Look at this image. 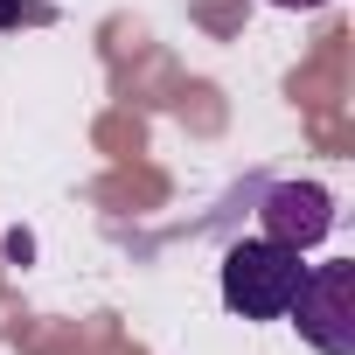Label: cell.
<instances>
[{
    "label": "cell",
    "mask_w": 355,
    "mask_h": 355,
    "mask_svg": "<svg viewBox=\"0 0 355 355\" xmlns=\"http://www.w3.org/2000/svg\"><path fill=\"white\" fill-rule=\"evenodd\" d=\"M306 265L293 244H272V237H237L223 251V306L244 313V320H286L293 293H300Z\"/></svg>",
    "instance_id": "6da1fadb"
},
{
    "label": "cell",
    "mask_w": 355,
    "mask_h": 355,
    "mask_svg": "<svg viewBox=\"0 0 355 355\" xmlns=\"http://www.w3.org/2000/svg\"><path fill=\"white\" fill-rule=\"evenodd\" d=\"M286 320L300 327L306 348L320 355H355V258H334V265H306Z\"/></svg>",
    "instance_id": "7a4b0ae2"
},
{
    "label": "cell",
    "mask_w": 355,
    "mask_h": 355,
    "mask_svg": "<svg viewBox=\"0 0 355 355\" xmlns=\"http://www.w3.org/2000/svg\"><path fill=\"white\" fill-rule=\"evenodd\" d=\"M258 216H265V237H272V244L313 251V244L334 230V196H327L320 182H279Z\"/></svg>",
    "instance_id": "3957f363"
},
{
    "label": "cell",
    "mask_w": 355,
    "mask_h": 355,
    "mask_svg": "<svg viewBox=\"0 0 355 355\" xmlns=\"http://www.w3.org/2000/svg\"><path fill=\"white\" fill-rule=\"evenodd\" d=\"M272 8H293V15H313V8H327V0H272Z\"/></svg>",
    "instance_id": "277c9868"
}]
</instances>
